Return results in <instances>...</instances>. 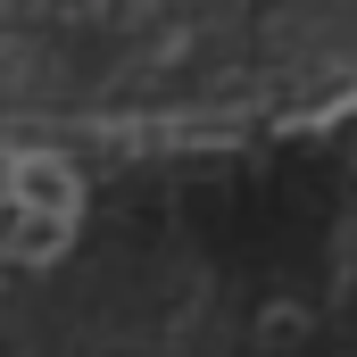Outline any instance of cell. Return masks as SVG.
Returning a JSON list of instances; mask_svg holds the SVG:
<instances>
[{
	"label": "cell",
	"instance_id": "6da1fadb",
	"mask_svg": "<svg viewBox=\"0 0 357 357\" xmlns=\"http://www.w3.org/2000/svg\"><path fill=\"white\" fill-rule=\"evenodd\" d=\"M357 91V0H0V116L199 125Z\"/></svg>",
	"mask_w": 357,
	"mask_h": 357
}]
</instances>
